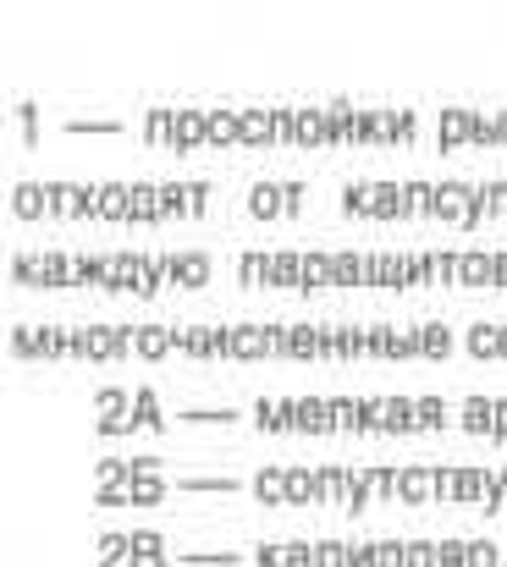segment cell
Listing matches in <instances>:
<instances>
[{
    "mask_svg": "<svg viewBox=\"0 0 507 567\" xmlns=\"http://www.w3.org/2000/svg\"><path fill=\"white\" fill-rule=\"evenodd\" d=\"M463 342L474 358H507V325H474Z\"/></svg>",
    "mask_w": 507,
    "mask_h": 567,
    "instance_id": "obj_1",
    "label": "cell"
},
{
    "mask_svg": "<svg viewBox=\"0 0 507 567\" xmlns=\"http://www.w3.org/2000/svg\"><path fill=\"white\" fill-rule=\"evenodd\" d=\"M293 204H298V188H276V182H260L254 199H249L254 215H276V210H293Z\"/></svg>",
    "mask_w": 507,
    "mask_h": 567,
    "instance_id": "obj_2",
    "label": "cell"
},
{
    "mask_svg": "<svg viewBox=\"0 0 507 567\" xmlns=\"http://www.w3.org/2000/svg\"><path fill=\"white\" fill-rule=\"evenodd\" d=\"M254 496L271 501V507L293 501V496H287V468H260V474H254Z\"/></svg>",
    "mask_w": 507,
    "mask_h": 567,
    "instance_id": "obj_3",
    "label": "cell"
},
{
    "mask_svg": "<svg viewBox=\"0 0 507 567\" xmlns=\"http://www.w3.org/2000/svg\"><path fill=\"white\" fill-rule=\"evenodd\" d=\"M166 490H172V485H166L161 474L133 479V485H128V507H155V501H166Z\"/></svg>",
    "mask_w": 507,
    "mask_h": 567,
    "instance_id": "obj_4",
    "label": "cell"
},
{
    "mask_svg": "<svg viewBox=\"0 0 507 567\" xmlns=\"http://www.w3.org/2000/svg\"><path fill=\"white\" fill-rule=\"evenodd\" d=\"M177 490H205V496H227V490H238V479H210V474H188V479H177Z\"/></svg>",
    "mask_w": 507,
    "mask_h": 567,
    "instance_id": "obj_5",
    "label": "cell"
},
{
    "mask_svg": "<svg viewBox=\"0 0 507 567\" xmlns=\"http://www.w3.org/2000/svg\"><path fill=\"white\" fill-rule=\"evenodd\" d=\"M12 210H18V215H40V210H51V199H45V188H18V193H12Z\"/></svg>",
    "mask_w": 507,
    "mask_h": 567,
    "instance_id": "obj_6",
    "label": "cell"
},
{
    "mask_svg": "<svg viewBox=\"0 0 507 567\" xmlns=\"http://www.w3.org/2000/svg\"><path fill=\"white\" fill-rule=\"evenodd\" d=\"M133 419H139V424H161V402H155V391H133Z\"/></svg>",
    "mask_w": 507,
    "mask_h": 567,
    "instance_id": "obj_7",
    "label": "cell"
},
{
    "mask_svg": "<svg viewBox=\"0 0 507 567\" xmlns=\"http://www.w3.org/2000/svg\"><path fill=\"white\" fill-rule=\"evenodd\" d=\"M183 562H199V567H232L238 551H183Z\"/></svg>",
    "mask_w": 507,
    "mask_h": 567,
    "instance_id": "obj_8",
    "label": "cell"
},
{
    "mask_svg": "<svg viewBox=\"0 0 507 567\" xmlns=\"http://www.w3.org/2000/svg\"><path fill=\"white\" fill-rule=\"evenodd\" d=\"M133 556H166V540L161 534H133Z\"/></svg>",
    "mask_w": 507,
    "mask_h": 567,
    "instance_id": "obj_9",
    "label": "cell"
},
{
    "mask_svg": "<svg viewBox=\"0 0 507 567\" xmlns=\"http://www.w3.org/2000/svg\"><path fill=\"white\" fill-rule=\"evenodd\" d=\"M507 435V402H496V441Z\"/></svg>",
    "mask_w": 507,
    "mask_h": 567,
    "instance_id": "obj_10",
    "label": "cell"
}]
</instances>
